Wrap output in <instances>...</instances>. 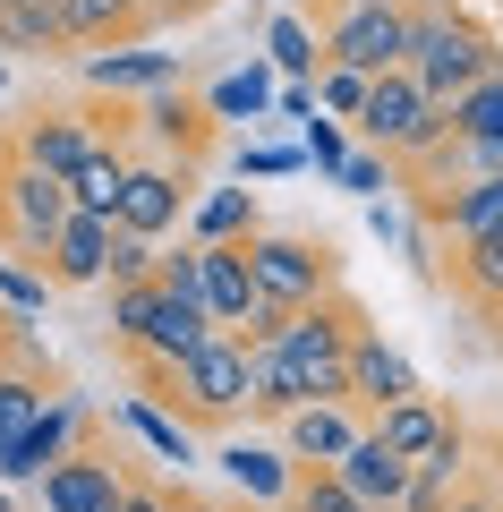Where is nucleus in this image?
I'll use <instances>...</instances> for the list:
<instances>
[{
  "mask_svg": "<svg viewBox=\"0 0 503 512\" xmlns=\"http://www.w3.org/2000/svg\"><path fill=\"white\" fill-rule=\"evenodd\" d=\"M333 470H342V487H350V495H367L376 512H401V495H410V470H418V461H401L393 444H384L376 427H367V436L350 444V453L333 461Z\"/></svg>",
  "mask_w": 503,
  "mask_h": 512,
  "instance_id": "nucleus-19",
  "label": "nucleus"
},
{
  "mask_svg": "<svg viewBox=\"0 0 503 512\" xmlns=\"http://www.w3.org/2000/svg\"><path fill=\"white\" fill-rule=\"evenodd\" d=\"M367 86H376L367 69H324V77H316V103H324V120H359V111H367Z\"/></svg>",
  "mask_w": 503,
  "mask_h": 512,
  "instance_id": "nucleus-33",
  "label": "nucleus"
},
{
  "mask_svg": "<svg viewBox=\"0 0 503 512\" xmlns=\"http://www.w3.org/2000/svg\"><path fill=\"white\" fill-rule=\"evenodd\" d=\"M222 470H231L248 495H265V504H290L299 461H290V453H265V444H231V453H222Z\"/></svg>",
  "mask_w": 503,
  "mask_h": 512,
  "instance_id": "nucleus-26",
  "label": "nucleus"
},
{
  "mask_svg": "<svg viewBox=\"0 0 503 512\" xmlns=\"http://www.w3.org/2000/svg\"><path fill=\"white\" fill-rule=\"evenodd\" d=\"M94 436H103V419H94V410L77 402V393H60V402L43 410V427H35V436L0 453V487H35V478L52 470V461H69L77 444H94Z\"/></svg>",
  "mask_w": 503,
  "mask_h": 512,
  "instance_id": "nucleus-10",
  "label": "nucleus"
},
{
  "mask_svg": "<svg viewBox=\"0 0 503 512\" xmlns=\"http://www.w3.org/2000/svg\"><path fill=\"white\" fill-rule=\"evenodd\" d=\"M188 214H197V171L171 163V154H137L128 163V188H120V231L162 239V231H180Z\"/></svg>",
  "mask_w": 503,
  "mask_h": 512,
  "instance_id": "nucleus-8",
  "label": "nucleus"
},
{
  "mask_svg": "<svg viewBox=\"0 0 503 512\" xmlns=\"http://www.w3.org/2000/svg\"><path fill=\"white\" fill-rule=\"evenodd\" d=\"M307 26L324 35V69H410V0H333Z\"/></svg>",
  "mask_w": 503,
  "mask_h": 512,
  "instance_id": "nucleus-4",
  "label": "nucleus"
},
{
  "mask_svg": "<svg viewBox=\"0 0 503 512\" xmlns=\"http://www.w3.org/2000/svg\"><path fill=\"white\" fill-rule=\"evenodd\" d=\"M111 239H120V222L69 214L60 239H52V256H43V282H52V291H94V282H111Z\"/></svg>",
  "mask_w": 503,
  "mask_h": 512,
  "instance_id": "nucleus-12",
  "label": "nucleus"
},
{
  "mask_svg": "<svg viewBox=\"0 0 503 512\" xmlns=\"http://www.w3.org/2000/svg\"><path fill=\"white\" fill-rule=\"evenodd\" d=\"M231 512H265V504H231Z\"/></svg>",
  "mask_w": 503,
  "mask_h": 512,
  "instance_id": "nucleus-42",
  "label": "nucleus"
},
{
  "mask_svg": "<svg viewBox=\"0 0 503 512\" xmlns=\"http://www.w3.org/2000/svg\"><path fill=\"white\" fill-rule=\"evenodd\" d=\"M290 163H299V154H290V146H265V154H239V171H290Z\"/></svg>",
  "mask_w": 503,
  "mask_h": 512,
  "instance_id": "nucleus-40",
  "label": "nucleus"
},
{
  "mask_svg": "<svg viewBox=\"0 0 503 512\" xmlns=\"http://www.w3.org/2000/svg\"><path fill=\"white\" fill-rule=\"evenodd\" d=\"M154 265H162V256H154V239H137V231H120V239H111V282H154Z\"/></svg>",
  "mask_w": 503,
  "mask_h": 512,
  "instance_id": "nucleus-36",
  "label": "nucleus"
},
{
  "mask_svg": "<svg viewBox=\"0 0 503 512\" xmlns=\"http://www.w3.org/2000/svg\"><path fill=\"white\" fill-rule=\"evenodd\" d=\"M452 137H503V69L478 77V86L452 103Z\"/></svg>",
  "mask_w": 503,
  "mask_h": 512,
  "instance_id": "nucleus-31",
  "label": "nucleus"
},
{
  "mask_svg": "<svg viewBox=\"0 0 503 512\" xmlns=\"http://www.w3.org/2000/svg\"><path fill=\"white\" fill-rule=\"evenodd\" d=\"M265 94H273V77H265V69H231L214 94H205V103H214L222 120H256V111H265Z\"/></svg>",
  "mask_w": 503,
  "mask_h": 512,
  "instance_id": "nucleus-32",
  "label": "nucleus"
},
{
  "mask_svg": "<svg viewBox=\"0 0 503 512\" xmlns=\"http://www.w3.org/2000/svg\"><path fill=\"white\" fill-rule=\"evenodd\" d=\"M282 512H376L367 495L342 487V470H324V461H299V478H290V504Z\"/></svg>",
  "mask_w": 503,
  "mask_h": 512,
  "instance_id": "nucleus-29",
  "label": "nucleus"
},
{
  "mask_svg": "<svg viewBox=\"0 0 503 512\" xmlns=\"http://www.w3.org/2000/svg\"><path fill=\"white\" fill-rule=\"evenodd\" d=\"M248 367H256V419L282 427L290 410H307V384H299V367L282 359V342H273V333H256V342H248Z\"/></svg>",
  "mask_w": 503,
  "mask_h": 512,
  "instance_id": "nucleus-22",
  "label": "nucleus"
},
{
  "mask_svg": "<svg viewBox=\"0 0 503 512\" xmlns=\"http://www.w3.org/2000/svg\"><path fill=\"white\" fill-rule=\"evenodd\" d=\"M452 299H461V308H478L486 325H495L503 316V231H486V239H461V248H452Z\"/></svg>",
  "mask_w": 503,
  "mask_h": 512,
  "instance_id": "nucleus-20",
  "label": "nucleus"
},
{
  "mask_svg": "<svg viewBox=\"0 0 503 512\" xmlns=\"http://www.w3.org/2000/svg\"><path fill=\"white\" fill-rule=\"evenodd\" d=\"M128 384H137V402L180 419L188 436H231L239 419H256V367L239 333H214L188 359H128Z\"/></svg>",
  "mask_w": 503,
  "mask_h": 512,
  "instance_id": "nucleus-1",
  "label": "nucleus"
},
{
  "mask_svg": "<svg viewBox=\"0 0 503 512\" xmlns=\"http://www.w3.org/2000/svg\"><path fill=\"white\" fill-rule=\"evenodd\" d=\"M128 163H137V154H94V163L69 180L77 214H103V222H120V188H128Z\"/></svg>",
  "mask_w": 503,
  "mask_h": 512,
  "instance_id": "nucleus-28",
  "label": "nucleus"
},
{
  "mask_svg": "<svg viewBox=\"0 0 503 512\" xmlns=\"http://www.w3.org/2000/svg\"><path fill=\"white\" fill-rule=\"evenodd\" d=\"M350 128H359L384 163H418V154H435L452 137V103H435L410 69H384L376 86H367V111Z\"/></svg>",
  "mask_w": 503,
  "mask_h": 512,
  "instance_id": "nucleus-3",
  "label": "nucleus"
},
{
  "mask_svg": "<svg viewBox=\"0 0 503 512\" xmlns=\"http://www.w3.org/2000/svg\"><path fill=\"white\" fill-rule=\"evenodd\" d=\"M359 436H367V410L359 402H307V410L282 419V453L290 461H324V470H333Z\"/></svg>",
  "mask_w": 503,
  "mask_h": 512,
  "instance_id": "nucleus-15",
  "label": "nucleus"
},
{
  "mask_svg": "<svg viewBox=\"0 0 503 512\" xmlns=\"http://www.w3.org/2000/svg\"><path fill=\"white\" fill-rule=\"evenodd\" d=\"M256 231V188H214V197L188 214V239L214 248V239H248Z\"/></svg>",
  "mask_w": 503,
  "mask_h": 512,
  "instance_id": "nucleus-27",
  "label": "nucleus"
},
{
  "mask_svg": "<svg viewBox=\"0 0 503 512\" xmlns=\"http://www.w3.org/2000/svg\"><path fill=\"white\" fill-rule=\"evenodd\" d=\"M307 154H316V171H333V180H342V163H350V146H342V128L324 120V111H316V120H307Z\"/></svg>",
  "mask_w": 503,
  "mask_h": 512,
  "instance_id": "nucleus-37",
  "label": "nucleus"
},
{
  "mask_svg": "<svg viewBox=\"0 0 503 512\" xmlns=\"http://www.w3.org/2000/svg\"><path fill=\"white\" fill-rule=\"evenodd\" d=\"M461 410H444L435 393H410V402H393V410H376V436L393 444L401 461H427V453H444L452 436H461Z\"/></svg>",
  "mask_w": 503,
  "mask_h": 512,
  "instance_id": "nucleus-18",
  "label": "nucleus"
},
{
  "mask_svg": "<svg viewBox=\"0 0 503 512\" xmlns=\"http://www.w3.org/2000/svg\"><path fill=\"white\" fill-rule=\"evenodd\" d=\"M77 86L86 94H162V86H188V60L180 52H145V43H128V52H86V69H77Z\"/></svg>",
  "mask_w": 503,
  "mask_h": 512,
  "instance_id": "nucleus-13",
  "label": "nucleus"
},
{
  "mask_svg": "<svg viewBox=\"0 0 503 512\" xmlns=\"http://www.w3.org/2000/svg\"><path fill=\"white\" fill-rule=\"evenodd\" d=\"M77 52H128L154 35V0H60Z\"/></svg>",
  "mask_w": 503,
  "mask_h": 512,
  "instance_id": "nucleus-17",
  "label": "nucleus"
},
{
  "mask_svg": "<svg viewBox=\"0 0 503 512\" xmlns=\"http://www.w3.org/2000/svg\"><path fill=\"white\" fill-rule=\"evenodd\" d=\"M154 308H162V282H111V350L120 359H137L145 342H154Z\"/></svg>",
  "mask_w": 503,
  "mask_h": 512,
  "instance_id": "nucleus-24",
  "label": "nucleus"
},
{
  "mask_svg": "<svg viewBox=\"0 0 503 512\" xmlns=\"http://www.w3.org/2000/svg\"><path fill=\"white\" fill-rule=\"evenodd\" d=\"M503 52L461 0H410V77L435 94V103H461L478 77H495Z\"/></svg>",
  "mask_w": 503,
  "mask_h": 512,
  "instance_id": "nucleus-2",
  "label": "nucleus"
},
{
  "mask_svg": "<svg viewBox=\"0 0 503 512\" xmlns=\"http://www.w3.org/2000/svg\"><path fill=\"white\" fill-rule=\"evenodd\" d=\"M222 0H154V26H197V18H214Z\"/></svg>",
  "mask_w": 503,
  "mask_h": 512,
  "instance_id": "nucleus-38",
  "label": "nucleus"
},
{
  "mask_svg": "<svg viewBox=\"0 0 503 512\" xmlns=\"http://www.w3.org/2000/svg\"><path fill=\"white\" fill-rule=\"evenodd\" d=\"M0 52H35V60L77 52L69 18H60V0H9V9H0Z\"/></svg>",
  "mask_w": 503,
  "mask_h": 512,
  "instance_id": "nucleus-21",
  "label": "nucleus"
},
{
  "mask_svg": "<svg viewBox=\"0 0 503 512\" xmlns=\"http://www.w3.org/2000/svg\"><path fill=\"white\" fill-rule=\"evenodd\" d=\"M69 214H77L69 180H52V171L18 163V154L0 146V256H26L43 274V256H52V239H60Z\"/></svg>",
  "mask_w": 503,
  "mask_h": 512,
  "instance_id": "nucleus-5",
  "label": "nucleus"
},
{
  "mask_svg": "<svg viewBox=\"0 0 503 512\" xmlns=\"http://www.w3.org/2000/svg\"><path fill=\"white\" fill-rule=\"evenodd\" d=\"M418 231L427 239H486V231H503V180H461V188H418Z\"/></svg>",
  "mask_w": 503,
  "mask_h": 512,
  "instance_id": "nucleus-11",
  "label": "nucleus"
},
{
  "mask_svg": "<svg viewBox=\"0 0 503 512\" xmlns=\"http://www.w3.org/2000/svg\"><path fill=\"white\" fill-rule=\"evenodd\" d=\"M265 52H273V69L290 77V86H307V77H324V35L299 18V9H282V18L265 26Z\"/></svg>",
  "mask_w": 503,
  "mask_h": 512,
  "instance_id": "nucleus-25",
  "label": "nucleus"
},
{
  "mask_svg": "<svg viewBox=\"0 0 503 512\" xmlns=\"http://www.w3.org/2000/svg\"><path fill=\"white\" fill-rule=\"evenodd\" d=\"M469 453H478V436H469V427L444 444V453H427V461L410 470V495H401V512H444V504H452V487H461V470H469Z\"/></svg>",
  "mask_w": 503,
  "mask_h": 512,
  "instance_id": "nucleus-23",
  "label": "nucleus"
},
{
  "mask_svg": "<svg viewBox=\"0 0 503 512\" xmlns=\"http://www.w3.org/2000/svg\"><path fill=\"white\" fill-rule=\"evenodd\" d=\"M444 512H503V461H495V444L469 453V470H461V487H452Z\"/></svg>",
  "mask_w": 503,
  "mask_h": 512,
  "instance_id": "nucleus-30",
  "label": "nucleus"
},
{
  "mask_svg": "<svg viewBox=\"0 0 503 512\" xmlns=\"http://www.w3.org/2000/svg\"><path fill=\"white\" fill-rule=\"evenodd\" d=\"M35 487H43V512H120V487H128V444L103 427V436L77 444L69 461H52Z\"/></svg>",
  "mask_w": 503,
  "mask_h": 512,
  "instance_id": "nucleus-7",
  "label": "nucleus"
},
{
  "mask_svg": "<svg viewBox=\"0 0 503 512\" xmlns=\"http://www.w3.org/2000/svg\"><path fill=\"white\" fill-rule=\"evenodd\" d=\"M384 180V154L376 146H367V154H350V163H342V188H376Z\"/></svg>",
  "mask_w": 503,
  "mask_h": 512,
  "instance_id": "nucleus-39",
  "label": "nucleus"
},
{
  "mask_svg": "<svg viewBox=\"0 0 503 512\" xmlns=\"http://www.w3.org/2000/svg\"><path fill=\"white\" fill-rule=\"evenodd\" d=\"M128 427H137V436L154 444L162 461H188V427H180V419H162V410H154V402H137V393H128Z\"/></svg>",
  "mask_w": 503,
  "mask_h": 512,
  "instance_id": "nucleus-34",
  "label": "nucleus"
},
{
  "mask_svg": "<svg viewBox=\"0 0 503 512\" xmlns=\"http://www.w3.org/2000/svg\"><path fill=\"white\" fill-rule=\"evenodd\" d=\"M410 393H418L410 359H401V350H384V333L367 325L359 342H350V402H359V410H367V427H376V410L410 402Z\"/></svg>",
  "mask_w": 503,
  "mask_h": 512,
  "instance_id": "nucleus-16",
  "label": "nucleus"
},
{
  "mask_svg": "<svg viewBox=\"0 0 503 512\" xmlns=\"http://www.w3.org/2000/svg\"><path fill=\"white\" fill-rule=\"evenodd\" d=\"M60 402V376L52 367L35 359V342L18 350V359H0V453H9V444H26L43 427V410Z\"/></svg>",
  "mask_w": 503,
  "mask_h": 512,
  "instance_id": "nucleus-14",
  "label": "nucleus"
},
{
  "mask_svg": "<svg viewBox=\"0 0 503 512\" xmlns=\"http://www.w3.org/2000/svg\"><path fill=\"white\" fill-rule=\"evenodd\" d=\"M248 265H256L265 308H282V316L342 291V256H333V239H307V231H256L248 239Z\"/></svg>",
  "mask_w": 503,
  "mask_h": 512,
  "instance_id": "nucleus-6",
  "label": "nucleus"
},
{
  "mask_svg": "<svg viewBox=\"0 0 503 512\" xmlns=\"http://www.w3.org/2000/svg\"><path fill=\"white\" fill-rule=\"evenodd\" d=\"M0 299H9L18 316H35L43 299H52V282H43L35 265H26V256H0Z\"/></svg>",
  "mask_w": 503,
  "mask_h": 512,
  "instance_id": "nucleus-35",
  "label": "nucleus"
},
{
  "mask_svg": "<svg viewBox=\"0 0 503 512\" xmlns=\"http://www.w3.org/2000/svg\"><path fill=\"white\" fill-rule=\"evenodd\" d=\"M316 9H333V0H299V18H316Z\"/></svg>",
  "mask_w": 503,
  "mask_h": 512,
  "instance_id": "nucleus-41",
  "label": "nucleus"
},
{
  "mask_svg": "<svg viewBox=\"0 0 503 512\" xmlns=\"http://www.w3.org/2000/svg\"><path fill=\"white\" fill-rule=\"evenodd\" d=\"M145 146H162L171 163L205 171V154L222 146V111L197 86H162V94H145Z\"/></svg>",
  "mask_w": 503,
  "mask_h": 512,
  "instance_id": "nucleus-9",
  "label": "nucleus"
}]
</instances>
